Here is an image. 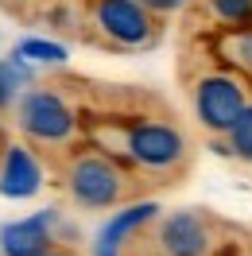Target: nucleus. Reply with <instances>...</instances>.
<instances>
[{"label":"nucleus","mask_w":252,"mask_h":256,"mask_svg":"<svg viewBox=\"0 0 252 256\" xmlns=\"http://www.w3.org/2000/svg\"><path fill=\"white\" fill-rule=\"evenodd\" d=\"M90 144L128 163L136 175L167 178L178 175L190 160V144L182 128L159 116H128V120H94L86 128Z\"/></svg>","instance_id":"1"},{"label":"nucleus","mask_w":252,"mask_h":256,"mask_svg":"<svg viewBox=\"0 0 252 256\" xmlns=\"http://www.w3.org/2000/svg\"><path fill=\"white\" fill-rule=\"evenodd\" d=\"M62 186L82 210H116L136 190V171L101 148H74L62 160Z\"/></svg>","instance_id":"2"},{"label":"nucleus","mask_w":252,"mask_h":256,"mask_svg":"<svg viewBox=\"0 0 252 256\" xmlns=\"http://www.w3.org/2000/svg\"><path fill=\"white\" fill-rule=\"evenodd\" d=\"M16 128L24 132V140H32L35 148H50V152H74L70 144L82 136V120L74 105L54 86H32L20 94Z\"/></svg>","instance_id":"3"},{"label":"nucleus","mask_w":252,"mask_h":256,"mask_svg":"<svg viewBox=\"0 0 252 256\" xmlns=\"http://www.w3.org/2000/svg\"><path fill=\"white\" fill-rule=\"evenodd\" d=\"M156 256H225L229 244H221V225L210 210H174L156 222L152 237Z\"/></svg>","instance_id":"4"},{"label":"nucleus","mask_w":252,"mask_h":256,"mask_svg":"<svg viewBox=\"0 0 252 256\" xmlns=\"http://www.w3.org/2000/svg\"><path fill=\"white\" fill-rule=\"evenodd\" d=\"M140 0H90V28L116 50H144L159 39V28Z\"/></svg>","instance_id":"5"},{"label":"nucleus","mask_w":252,"mask_h":256,"mask_svg":"<svg viewBox=\"0 0 252 256\" xmlns=\"http://www.w3.org/2000/svg\"><path fill=\"white\" fill-rule=\"evenodd\" d=\"M190 101H194V116L198 124L210 132V136H225L233 120L240 116V109L248 105V94H244V78L236 70H210L194 82L190 90Z\"/></svg>","instance_id":"6"},{"label":"nucleus","mask_w":252,"mask_h":256,"mask_svg":"<svg viewBox=\"0 0 252 256\" xmlns=\"http://www.w3.org/2000/svg\"><path fill=\"white\" fill-rule=\"evenodd\" d=\"M58 210H39L32 218L8 222L0 229V256H47L54 248Z\"/></svg>","instance_id":"7"},{"label":"nucleus","mask_w":252,"mask_h":256,"mask_svg":"<svg viewBox=\"0 0 252 256\" xmlns=\"http://www.w3.org/2000/svg\"><path fill=\"white\" fill-rule=\"evenodd\" d=\"M43 190V163L35 160L28 144H8L0 156V194L4 198H35Z\"/></svg>","instance_id":"8"},{"label":"nucleus","mask_w":252,"mask_h":256,"mask_svg":"<svg viewBox=\"0 0 252 256\" xmlns=\"http://www.w3.org/2000/svg\"><path fill=\"white\" fill-rule=\"evenodd\" d=\"M156 222H159V206L152 202V198H144V202H128V206H120V210L109 218V222L101 225L97 240L124 248V244L136 237L140 229H148V225H156Z\"/></svg>","instance_id":"9"},{"label":"nucleus","mask_w":252,"mask_h":256,"mask_svg":"<svg viewBox=\"0 0 252 256\" xmlns=\"http://www.w3.org/2000/svg\"><path fill=\"white\" fill-rule=\"evenodd\" d=\"M214 47H218V58L225 66H233L240 78H252V24H244V28H225Z\"/></svg>","instance_id":"10"},{"label":"nucleus","mask_w":252,"mask_h":256,"mask_svg":"<svg viewBox=\"0 0 252 256\" xmlns=\"http://www.w3.org/2000/svg\"><path fill=\"white\" fill-rule=\"evenodd\" d=\"M28 82H32V62L28 58H20V54L0 58V112L16 105Z\"/></svg>","instance_id":"11"},{"label":"nucleus","mask_w":252,"mask_h":256,"mask_svg":"<svg viewBox=\"0 0 252 256\" xmlns=\"http://www.w3.org/2000/svg\"><path fill=\"white\" fill-rule=\"evenodd\" d=\"M198 12H206L210 24L225 28H244L252 24V0H198Z\"/></svg>","instance_id":"12"},{"label":"nucleus","mask_w":252,"mask_h":256,"mask_svg":"<svg viewBox=\"0 0 252 256\" xmlns=\"http://www.w3.org/2000/svg\"><path fill=\"white\" fill-rule=\"evenodd\" d=\"M12 54H20V58H28L35 66H62L66 62V47L47 43V39H20Z\"/></svg>","instance_id":"13"},{"label":"nucleus","mask_w":252,"mask_h":256,"mask_svg":"<svg viewBox=\"0 0 252 256\" xmlns=\"http://www.w3.org/2000/svg\"><path fill=\"white\" fill-rule=\"evenodd\" d=\"M225 140H229V152H233V160L240 163H252V101L240 109V116L233 120V128L225 132Z\"/></svg>","instance_id":"14"},{"label":"nucleus","mask_w":252,"mask_h":256,"mask_svg":"<svg viewBox=\"0 0 252 256\" xmlns=\"http://www.w3.org/2000/svg\"><path fill=\"white\" fill-rule=\"evenodd\" d=\"M140 4L152 12V16H171V12H178L186 0H140Z\"/></svg>","instance_id":"15"},{"label":"nucleus","mask_w":252,"mask_h":256,"mask_svg":"<svg viewBox=\"0 0 252 256\" xmlns=\"http://www.w3.org/2000/svg\"><path fill=\"white\" fill-rule=\"evenodd\" d=\"M47 256H78V252H70V248H50Z\"/></svg>","instance_id":"16"},{"label":"nucleus","mask_w":252,"mask_h":256,"mask_svg":"<svg viewBox=\"0 0 252 256\" xmlns=\"http://www.w3.org/2000/svg\"><path fill=\"white\" fill-rule=\"evenodd\" d=\"M248 256H252V252H248Z\"/></svg>","instance_id":"17"}]
</instances>
